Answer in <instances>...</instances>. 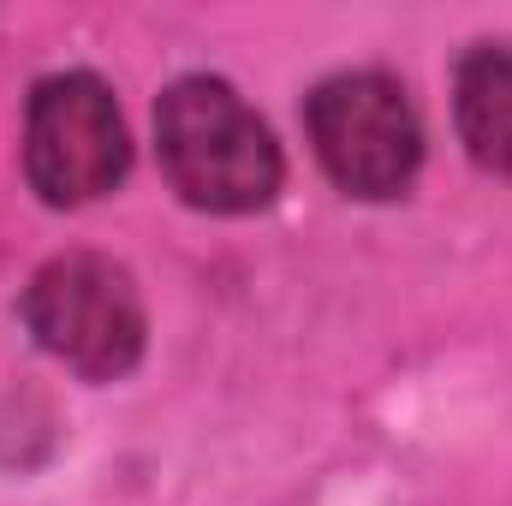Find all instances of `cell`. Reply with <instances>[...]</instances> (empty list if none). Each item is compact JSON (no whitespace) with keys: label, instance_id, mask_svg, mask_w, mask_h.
I'll return each instance as SVG.
<instances>
[{"label":"cell","instance_id":"1","mask_svg":"<svg viewBox=\"0 0 512 506\" xmlns=\"http://www.w3.org/2000/svg\"><path fill=\"white\" fill-rule=\"evenodd\" d=\"M155 143L173 191L209 215H251L280 191V143L227 78H179L155 102Z\"/></svg>","mask_w":512,"mask_h":506},{"label":"cell","instance_id":"2","mask_svg":"<svg viewBox=\"0 0 512 506\" xmlns=\"http://www.w3.org/2000/svg\"><path fill=\"white\" fill-rule=\"evenodd\" d=\"M24 328L84 381H120L143 358V298L120 262L66 251L24 286Z\"/></svg>","mask_w":512,"mask_h":506},{"label":"cell","instance_id":"3","mask_svg":"<svg viewBox=\"0 0 512 506\" xmlns=\"http://www.w3.org/2000/svg\"><path fill=\"white\" fill-rule=\"evenodd\" d=\"M24 167L42 203L78 209L108 197L131 167L126 120L114 90L96 72H60L42 78L24 114Z\"/></svg>","mask_w":512,"mask_h":506},{"label":"cell","instance_id":"4","mask_svg":"<svg viewBox=\"0 0 512 506\" xmlns=\"http://www.w3.org/2000/svg\"><path fill=\"white\" fill-rule=\"evenodd\" d=\"M310 143L328 179L352 197H399L417 179L423 126L405 90L382 72H340L310 96Z\"/></svg>","mask_w":512,"mask_h":506},{"label":"cell","instance_id":"5","mask_svg":"<svg viewBox=\"0 0 512 506\" xmlns=\"http://www.w3.org/2000/svg\"><path fill=\"white\" fill-rule=\"evenodd\" d=\"M453 114L471 161L489 173H512V42H483L459 60Z\"/></svg>","mask_w":512,"mask_h":506}]
</instances>
